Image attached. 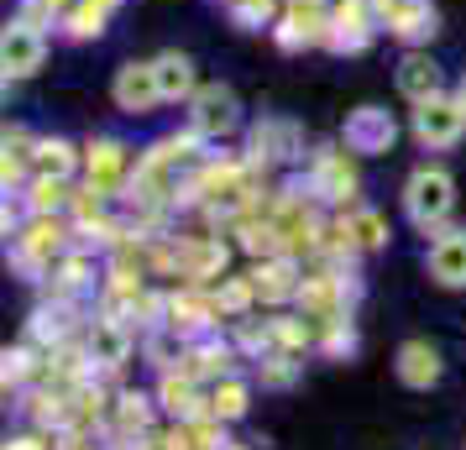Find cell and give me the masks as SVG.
<instances>
[{"instance_id":"obj_1","label":"cell","mask_w":466,"mask_h":450,"mask_svg":"<svg viewBox=\"0 0 466 450\" xmlns=\"http://www.w3.org/2000/svg\"><path fill=\"white\" fill-rule=\"evenodd\" d=\"M74 246V220L68 215H32L26 225L11 231V262L22 267L26 278H53L58 262Z\"/></svg>"},{"instance_id":"obj_2","label":"cell","mask_w":466,"mask_h":450,"mask_svg":"<svg viewBox=\"0 0 466 450\" xmlns=\"http://www.w3.org/2000/svg\"><path fill=\"white\" fill-rule=\"evenodd\" d=\"M451 215H456V178L441 163H420L403 178V220L424 236H435L451 225Z\"/></svg>"},{"instance_id":"obj_3","label":"cell","mask_w":466,"mask_h":450,"mask_svg":"<svg viewBox=\"0 0 466 450\" xmlns=\"http://www.w3.org/2000/svg\"><path fill=\"white\" fill-rule=\"evenodd\" d=\"M247 126L241 115V100H236L231 85H199V95L189 100V131L199 142H226Z\"/></svg>"},{"instance_id":"obj_4","label":"cell","mask_w":466,"mask_h":450,"mask_svg":"<svg viewBox=\"0 0 466 450\" xmlns=\"http://www.w3.org/2000/svg\"><path fill=\"white\" fill-rule=\"evenodd\" d=\"M43 64H47V32L37 22H26V16H11L5 32H0V79L22 85Z\"/></svg>"},{"instance_id":"obj_5","label":"cell","mask_w":466,"mask_h":450,"mask_svg":"<svg viewBox=\"0 0 466 450\" xmlns=\"http://www.w3.org/2000/svg\"><path fill=\"white\" fill-rule=\"evenodd\" d=\"M409 131L424 152H451L466 136V110L456 105V95H435L409 110Z\"/></svg>"},{"instance_id":"obj_6","label":"cell","mask_w":466,"mask_h":450,"mask_svg":"<svg viewBox=\"0 0 466 450\" xmlns=\"http://www.w3.org/2000/svg\"><path fill=\"white\" fill-rule=\"evenodd\" d=\"M131 351H137V335H131V320L121 315H95L85 330V362L89 372H121L131 362Z\"/></svg>"},{"instance_id":"obj_7","label":"cell","mask_w":466,"mask_h":450,"mask_svg":"<svg viewBox=\"0 0 466 450\" xmlns=\"http://www.w3.org/2000/svg\"><path fill=\"white\" fill-rule=\"evenodd\" d=\"M131 173H137V163H131L127 142H116V136H95V142L85 147V189L116 199V194L131 189Z\"/></svg>"},{"instance_id":"obj_8","label":"cell","mask_w":466,"mask_h":450,"mask_svg":"<svg viewBox=\"0 0 466 450\" xmlns=\"http://www.w3.org/2000/svg\"><path fill=\"white\" fill-rule=\"evenodd\" d=\"M247 163L252 168H273V163H304V131L283 115H262L252 131H247Z\"/></svg>"},{"instance_id":"obj_9","label":"cell","mask_w":466,"mask_h":450,"mask_svg":"<svg viewBox=\"0 0 466 450\" xmlns=\"http://www.w3.org/2000/svg\"><path fill=\"white\" fill-rule=\"evenodd\" d=\"M393 142H399V121L382 105H357L340 126V147L357 157H382V152H393Z\"/></svg>"},{"instance_id":"obj_10","label":"cell","mask_w":466,"mask_h":450,"mask_svg":"<svg viewBox=\"0 0 466 450\" xmlns=\"http://www.w3.org/2000/svg\"><path fill=\"white\" fill-rule=\"evenodd\" d=\"M110 100H116L121 115H152V110L163 105V85H157L152 58H127V64L116 68V79H110Z\"/></svg>"},{"instance_id":"obj_11","label":"cell","mask_w":466,"mask_h":450,"mask_svg":"<svg viewBox=\"0 0 466 450\" xmlns=\"http://www.w3.org/2000/svg\"><path fill=\"white\" fill-rule=\"evenodd\" d=\"M226 262H231V246L220 236H184L173 241V273L178 278L199 283V288H210V283L226 278Z\"/></svg>"},{"instance_id":"obj_12","label":"cell","mask_w":466,"mask_h":450,"mask_svg":"<svg viewBox=\"0 0 466 450\" xmlns=\"http://www.w3.org/2000/svg\"><path fill=\"white\" fill-rule=\"evenodd\" d=\"M357 152L346 147H325V152H309V194L325 199V205H351L357 194Z\"/></svg>"},{"instance_id":"obj_13","label":"cell","mask_w":466,"mask_h":450,"mask_svg":"<svg viewBox=\"0 0 466 450\" xmlns=\"http://www.w3.org/2000/svg\"><path fill=\"white\" fill-rule=\"evenodd\" d=\"M168 330H178L184 341H199L220 325V309H215V288H199V283H184L178 294H168Z\"/></svg>"},{"instance_id":"obj_14","label":"cell","mask_w":466,"mask_h":450,"mask_svg":"<svg viewBox=\"0 0 466 450\" xmlns=\"http://www.w3.org/2000/svg\"><path fill=\"white\" fill-rule=\"evenodd\" d=\"M372 16H378L382 32H393L399 43L420 47L430 43L441 26H435V5L430 0H372Z\"/></svg>"},{"instance_id":"obj_15","label":"cell","mask_w":466,"mask_h":450,"mask_svg":"<svg viewBox=\"0 0 466 450\" xmlns=\"http://www.w3.org/2000/svg\"><path fill=\"white\" fill-rule=\"evenodd\" d=\"M424 273H430V283H441V288H451V294H461L466 288V225H445V231H435L430 252H424Z\"/></svg>"},{"instance_id":"obj_16","label":"cell","mask_w":466,"mask_h":450,"mask_svg":"<svg viewBox=\"0 0 466 450\" xmlns=\"http://www.w3.org/2000/svg\"><path fill=\"white\" fill-rule=\"evenodd\" d=\"M393 372H399V383L409 387V393H430V387L445 377V362H441V345L424 341V335H414V341H403L399 351H393Z\"/></svg>"},{"instance_id":"obj_17","label":"cell","mask_w":466,"mask_h":450,"mask_svg":"<svg viewBox=\"0 0 466 450\" xmlns=\"http://www.w3.org/2000/svg\"><path fill=\"white\" fill-rule=\"evenodd\" d=\"M152 398L163 414H173V425H189L205 414V387L199 377H189L184 366H173V372H157V387H152Z\"/></svg>"},{"instance_id":"obj_18","label":"cell","mask_w":466,"mask_h":450,"mask_svg":"<svg viewBox=\"0 0 466 450\" xmlns=\"http://www.w3.org/2000/svg\"><path fill=\"white\" fill-rule=\"evenodd\" d=\"M252 283H257V304H299V288H304V267L299 257H262L252 267Z\"/></svg>"},{"instance_id":"obj_19","label":"cell","mask_w":466,"mask_h":450,"mask_svg":"<svg viewBox=\"0 0 466 450\" xmlns=\"http://www.w3.org/2000/svg\"><path fill=\"white\" fill-rule=\"evenodd\" d=\"M399 95L409 100V105H424V100H435V95H445V79H441V64L424 53V47H409L399 58Z\"/></svg>"},{"instance_id":"obj_20","label":"cell","mask_w":466,"mask_h":450,"mask_svg":"<svg viewBox=\"0 0 466 450\" xmlns=\"http://www.w3.org/2000/svg\"><path fill=\"white\" fill-rule=\"evenodd\" d=\"M236 356H241V345L236 341H220V335H199V341H189V351H184V372L189 377H199V383H215V377H226V372H236Z\"/></svg>"},{"instance_id":"obj_21","label":"cell","mask_w":466,"mask_h":450,"mask_svg":"<svg viewBox=\"0 0 466 450\" xmlns=\"http://www.w3.org/2000/svg\"><path fill=\"white\" fill-rule=\"evenodd\" d=\"M152 68H157V85H163V105H189L194 95H199V68H194L189 53H178V47H163L157 58H152Z\"/></svg>"},{"instance_id":"obj_22","label":"cell","mask_w":466,"mask_h":450,"mask_svg":"<svg viewBox=\"0 0 466 450\" xmlns=\"http://www.w3.org/2000/svg\"><path fill=\"white\" fill-rule=\"evenodd\" d=\"M85 173V147H74L68 136H37L32 147V178H68Z\"/></svg>"},{"instance_id":"obj_23","label":"cell","mask_w":466,"mask_h":450,"mask_svg":"<svg viewBox=\"0 0 466 450\" xmlns=\"http://www.w3.org/2000/svg\"><path fill=\"white\" fill-rule=\"evenodd\" d=\"M247 408H252V383H247L241 372H226V377H215V383L205 387V414H215L220 425L247 419Z\"/></svg>"},{"instance_id":"obj_24","label":"cell","mask_w":466,"mask_h":450,"mask_svg":"<svg viewBox=\"0 0 466 450\" xmlns=\"http://www.w3.org/2000/svg\"><path fill=\"white\" fill-rule=\"evenodd\" d=\"M116 5L121 0H74L64 11V22H58V32L68 43H95V37H106V22L116 16Z\"/></svg>"},{"instance_id":"obj_25","label":"cell","mask_w":466,"mask_h":450,"mask_svg":"<svg viewBox=\"0 0 466 450\" xmlns=\"http://www.w3.org/2000/svg\"><path fill=\"white\" fill-rule=\"evenodd\" d=\"M346 220V231L357 241V252H382L388 241H393V225H388V215L372 210V205H351V210L340 215Z\"/></svg>"},{"instance_id":"obj_26","label":"cell","mask_w":466,"mask_h":450,"mask_svg":"<svg viewBox=\"0 0 466 450\" xmlns=\"http://www.w3.org/2000/svg\"><path fill=\"white\" fill-rule=\"evenodd\" d=\"M95 273H100V262H95V252H89L85 241H74L68 246V257L58 262V273H53V283H58V294H85V288H95Z\"/></svg>"},{"instance_id":"obj_27","label":"cell","mask_w":466,"mask_h":450,"mask_svg":"<svg viewBox=\"0 0 466 450\" xmlns=\"http://www.w3.org/2000/svg\"><path fill=\"white\" fill-rule=\"evenodd\" d=\"M152 408H157V398H147V393H121L116 398V419H110V429L121 435V440H147V419H152Z\"/></svg>"},{"instance_id":"obj_28","label":"cell","mask_w":466,"mask_h":450,"mask_svg":"<svg viewBox=\"0 0 466 450\" xmlns=\"http://www.w3.org/2000/svg\"><path fill=\"white\" fill-rule=\"evenodd\" d=\"M22 199H26V215H68L74 189H68V178H32Z\"/></svg>"},{"instance_id":"obj_29","label":"cell","mask_w":466,"mask_h":450,"mask_svg":"<svg viewBox=\"0 0 466 450\" xmlns=\"http://www.w3.org/2000/svg\"><path fill=\"white\" fill-rule=\"evenodd\" d=\"M257 304V283L252 278H220L215 283V309L220 320H247Z\"/></svg>"},{"instance_id":"obj_30","label":"cell","mask_w":466,"mask_h":450,"mask_svg":"<svg viewBox=\"0 0 466 450\" xmlns=\"http://www.w3.org/2000/svg\"><path fill=\"white\" fill-rule=\"evenodd\" d=\"M299 366H304V356H294V351H268V356H257V383L283 393L299 383Z\"/></svg>"},{"instance_id":"obj_31","label":"cell","mask_w":466,"mask_h":450,"mask_svg":"<svg viewBox=\"0 0 466 450\" xmlns=\"http://www.w3.org/2000/svg\"><path fill=\"white\" fill-rule=\"evenodd\" d=\"M273 16H278V0H231V22L247 26V32H262Z\"/></svg>"},{"instance_id":"obj_32","label":"cell","mask_w":466,"mask_h":450,"mask_svg":"<svg viewBox=\"0 0 466 450\" xmlns=\"http://www.w3.org/2000/svg\"><path fill=\"white\" fill-rule=\"evenodd\" d=\"M319 351H325V356H351V351H357V330H351V320L319 325Z\"/></svg>"},{"instance_id":"obj_33","label":"cell","mask_w":466,"mask_h":450,"mask_svg":"<svg viewBox=\"0 0 466 450\" xmlns=\"http://www.w3.org/2000/svg\"><path fill=\"white\" fill-rule=\"evenodd\" d=\"M64 309H37V315H32V341L37 345H58L64 341Z\"/></svg>"},{"instance_id":"obj_34","label":"cell","mask_w":466,"mask_h":450,"mask_svg":"<svg viewBox=\"0 0 466 450\" xmlns=\"http://www.w3.org/2000/svg\"><path fill=\"white\" fill-rule=\"evenodd\" d=\"M68 5H74V0H22V16L37 22V26H58Z\"/></svg>"},{"instance_id":"obj_35","label":"cell","mask_w":466,"mask_h":450,"mask_svg":"<svg viewBox=\"0 0 466 450\" xmlns=\"http://www.w3.org/2000/svg\"><path fill=\"white\" fill-rule=\"evenodd\" d=\"M0 362H5V393H11V387H22L26 377H32V351H26V345H16V351H11V345H5V356H0Z\"/></svg>"},{"instance_id":"obj_36","label":"cell","mask_w":466,"mask_h":450,"mask_svg":"<svg viewBox=\"0 0 466 450\" xmlns=\"http://www.w3.org/2000/svg\"><path fill=\"white\" fill-rule=\"evenodd\" d=\"M5 450H47L37 435H16V440H5Z\"/></svg>"},{"instance_id":"obj_37","label":"cell","mask_w":466,"mask_h":450,"mask_svg":"<svg viewBox=\"0 0 466 450\" xmlns=\"http://www.w3.org/2000/svg\"><path fill=\"white\" fill-rule=\"evenodd\" d=\"M451 95H456V105L466 110V74H461V79H456V89H451Z\"/></svg>"},{"instance_id":"obj_38","label":"cell","mask_w":466,"mask_h":450,"mask_svg":"<svg viewBox=\"0 0 466 450\" xmlns=\"http://www.w3.org/2000/svg\"><path fill=\"white\" fill-rule=\"evenodd\" d=\"M226 450H252V445H236V440H231V445H226Z\"/></svg>"}]
</instances>
